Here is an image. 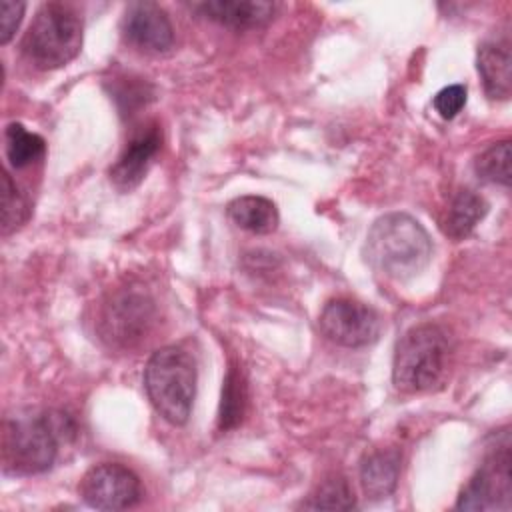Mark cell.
Wrapping results in <instances>:
<instances>
[{"label":"cell","mask_w":512,"mask_h":512,"mask_svg":"<svg viewBox=\"0 0 512 512\" xmlns=\"http://www.w3.org/2000/svg\"><path fill=\"white\" fill-rule=\"evenodd\" d=\"M76 426L64 412H26L4 420L2 464L4 470L18 476L40 474L48 470L60 450L74 438Z\"/></svg>","instance_id":"1"},{"label":"cell","mask_w":512,"mask_h":512,"mask_svg":"<svg viewBox=\"0 0 512 512\" xmlns=\"http://www.w3.org/2000/svg\"><path fill=\"white\" fill-rule=\"evenodd\" d=\"M364 256L376 272L392 280H408L430 262L432 240L416 218L404 212H390L380 216L368 230Z\"/></svg>","instance_id":"2"},{"label":"cell","mask_w":512,"mask_h":512,"mask_svg":"<svg viewBox=\"0 0 512 512\" xmlns=\"http://www.w3.org/2000/svg\"><path fill=\"white\" fill-rule=\"evenodd\" d=\"M452 342L448 332L432 322L412 326L396 344L392 382L404 394L436 390L448 378Z\"/></svg>","instance_id":"3"},{"label":"cell","mask_w":512,"mask_h":512,"mask_svg":"<svg viewBox=\"0 0 512 512\" xmlns=\"http://www.w3.org/2000/svg\"><path fill=\"white\" fill-rule=\"evenodd\" d=\"M144 388L154 410L172 426L188 422L196 396V362L180 346L156 350L144 368Z\"/></svg>","instance_id":"4"},{"label":"cell","mask_w":512,"mask_h":512,"mask_svg":"<svg viewBox=\"0 0 512 512\" xmlns=\"http://www.w3.org/2000/svg\"><path fill=\"white\" fill-rule=\"evenodd\" d=\"M80 46V14L64 2L42 4L20 44L26 60L40 70H54L66 66L78 56Z\"/></svg>","instance_id":"5"},{"label":"cell","mask_w":512,"mask_h":512,"mask_svg":"<svg viewBox=\"0 0 512 512\" xmlns=\"http://www.w3.org/2000/svg\"><path fill=\"white\" fill-rule=\"evenodd\" d=\"M156 318L154 300L146 290L126 286L108 296L98 314V334L110 348L130 350L150 332Z\"/></svg>","instance_id":"6"},{"label":"cell","mask_w":512,"mask_h":512,"mask_svg":"<svg viewBox=\"0 0 512 512\" xmlns=\"http://www.w3.org/2000/svg\"><path fill=\"white\" fill-rule=\"evenodd\" d=\"M510 446L504 444L494 450L474 476L462 488L458 510H510L512 506V474H510Z\"/></svg>","instance_id":"7"},{"label":"cell","mask_w":512,"mask_h":512,"mask_svg":"<svg viewBox=\"0 0 512 512\" xmlns=\"http://www.w3.org/2000/svg\"><path fill=\"white\" fill-rule=\"evenodd\" d=\"M318 324L330 342L346 348L374 344L384 328L382 318L374 308L350 298L330 300L320 312Z\"/></svg>","instance_id":"8"},{"label":"cell","mask_w":512,"mask_h":512,"mask_svg":"<svg viewBox=\"0 0 512 512\" xmlns=\"http://www.w3.org/2000/svg\"><path fill=\"white\" fill-rule=\"evenodd\" d=\"M78 492L82 500L96 510H126L140 502V478L118 462H102L92 466L80 480Z\"/></svg>","instance_id":"9"},{"label":"cell","mask_w":512,"mask_h":512,"mask_svg":"<svg viewBox=\"0 0 512 512\" xmlns=\"http://www.w3.org/2000/svg\"><path fill=\"white\" fill-rule=\"evenodd\" d=\"M120 30L124 40L150 54L168 52L174 44V28L164 12L156 2H132L124 10Z\"/></svg>","instance_id":"10"},{"label":"cell","mask_w":512,"mask_h":512,"mask_svg":"<svg viewBox=\"0 0 512 512\" xmlns=\"http://www.w3.org/2000/svg\"><path fill=\"white\" fill-rule=\"evenodd\" d=\"M160 142L162 138L154 124L136 132L110 168L112 184L122 192L136 188L144 180L154 156L158 154Z\"/></svg>","instance_id":"11"},{"label":"cell","mask_w":512,"mask_h":512,"mask_svg":"<svg viewBox=\"0 0 512 512\" xmlns=\"http://www.w3.org/2000/svg\"><path fill=\"white\" fill-rule=\"evenodd\" d=\"M202 16L232 30H254L266 26L278 4L264 0H210L194 6Z\"/></svg>","instance_id":"12"},{"label":"cell","mask_w":512,"mask_h":512,"mask_svg":"<svg viewBox=\"0 0 512 512\" xmlns=\"http://www.w3.org/2000/svg\"><path fill=\"white\" fill-rule=\"evenodd\" d=\"M476 68L484 92L492 100H508L512 94V58L508 40L484 42L476 54Z\"/></svg>","instance_id":"13"},{"label":"cell","mask_w":512,"mask_h":512,"mask_svg":"<svg viewBox=\"0 0 512 512\" xmlns=\"http://www.w3.org/2000/svg\"><path fill=\"white\" fill-rule=\"evenodd\" d=\"M400 476V452L398 450H378L368 454L360 466V482L364 494L370 500L388 498L398 484Z\"/></svg>","instance_id":"14"},{"label":"cell","mask_w":512,"mask_h":512,"mask_svg":"<svg viewBox=\"0 0 512 512\" xmlns=\"http://www.w3.org/2000/svg\"><path fill=\"white\" fill-rule=\"evenodd\" d=\"M226 214L240 230L252 234H272L278 228L280 214L272 200L264 196H240L226 206Z\"/></svg>","instance_id":"15"},{"label":"cell","mask_w":512,"mask_h":512,"mask_svg":"<svg viewBox=\"0 0 512 512\" xmlns=\"http://www.w3.org/2000/svg\"><path fill=\"white\" fill-rule=\"evenodd\" d=\"M488 204L482 196L472 190H460L448 204L446 216L442 220V230L452 240L466 238L476 224L486 216Z\"/></svg>","instance_id":"16"},{"label":"cell","mask_w":512,"mask_h":512,"mask_svg":"<svg viewBox=\"0 0 512 512\" xmlns=\"http://www.w3.org/2000/svg\"><path fill=\"white\" fill-rule=\"evenodd\" d=\"M6 158L12 168L22 170L38 162L46 152V142L36 132H30L20 122H10L4 132Z\"/></svg>","instance_id":"17"},{"label":"cell","mask_w":512,"mask_h":512,"mask_svg":"<svg viewBox=\"0 0 512 512\" xmlns=\"http://www.w3.org/2000/svg\"><path fill=\"white\" fill-rule=\"evenodd\" d=\"M246 402H248V392H246L244 376L236 368H230L224 378L222 400H220V410H218V430L220 432H228L242 422V418L246 414Z\"/></svg>","instance_id":"18"},{"label":"cell","mask_w":512,"mask_h":512,"mask_svg":"<svg viewBox=\"0 0 512 512\" xmlns=\"http://www.w3.org/2000/svg\"><path fill=\"white\" fill-rule=\"evenodd\" d=\"M300 506L306 510H352L356 498L346 478L330 476Z\"/></svg>","instance_id":"19"},{"label":"cell","mask_w":512,"mask_h":512,"mask_svg":"<svg viewBox=\"0 0 512 512\" xmlns=\"http://www.w3.org/2000/svg\"><path fill=\"white\" fill-rule=\"evenodd\" d=\"M474 170L480 180L490 184H510V140L494 142L474 160Z\"/></svg>","instance_id":"20"},{"label":"cell","mask_w":512,"mask_h":512,"mask_svg":"<svg viewBox=\"0 0 512 512\" xmlns=\"http://www.w3.org/2000/svg\"><path fill=\"white\" fill-rule=\"evenodd\" d=\"M30 218V202L20 192L12 176L4 170L2 174V234L8 236Z\"/></svg>","instance_id":"21"},{"label":"cell","mask_w":512,"mask_h":512,"mask_svg":"<svg viewBox=\"0 0 512 512\" xmlns=\"http://www.w3.org/2000/svg\"><path fill=\"white\" fill-rule=\"evenodd\" d=\"M432 104H434V110L444 120H452L466 104V86L450 84V86L442 88L440 92H436Z\"/></svg>","instance_id":"22"},{"label":"cell","mask_w":512,"mask_h":512,"mask_svg":"<svg viewBox=\"0 0 512 512\" xmlns=\"http://www.w3.org/2000/svg\"><path fill=\"white\" fill-rule=\"evenodd\" d=\"M24 8H26L24 2H10V0L0 2V42L2 44H8L16 34L24 16Z\"/></svg>","instance_id":"23"}]
</instances>
